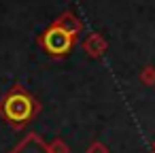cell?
<instances>
[{
    "label": "cell",
    "mask_w": 155,
    "mask_h": 153,
    "mask_svg": "<svg viewBox=\"0 0 155 153\" xmlns=\"http://www.w3.org/2000/svg\"><path fill=\"white\" fill-rule=\"evenodd\" d=\"M83 26L79 22V17L72 11H64L53 24H49L36 38L38 47L49 55V58H66L81 34Z\"/></svg>",
    "instance_id": "6da1fadb"
},
{
    "label": "cell",
    "mask_w": 155,
    "mask_h": 153,
    "mask_svg": "<svg viewBox=\"0 0 155 153\" xmlns=\"http://www.w3.org/2000/svg\"><path fill=\"white\" fill-rule=\"evenodd\" d=\"M38 113V102L21 85H15L0 98V117L13 128L28 125Z\"/></svg>",
    "instance_id": "7a4b0ae2"
},
{
    "label": "cell",
    "mask_w": 155,
    "mask_h": 153,
    "mask_svg": "<svg viewBox=\"0 0 155 153\" xmlns=\"http://www.w3.org/2000/svg\"><path fill=\"white\" fill-rule=\"evenodd\" d=\"M11 153H53L47 142H43L36 134H28Z\"/></svg>",
    "instance_id": "3957f363"
}]
</instances>
